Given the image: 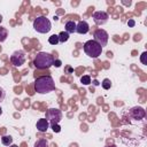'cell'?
<instances>
[{
	"label": "cell",
	"instance_id": "obj_3",
	"mask_svg": "<svg viewBox=\"0 0 147 147\" xmlns=\"http://www.w3.org/2000/svg\"><path fill=\"white\" fill-rule=\"evenodd\" d=\"M33 29L39 33H48L52 29L51 21L46 16H38L33 21Z\"/></svg>",
	"mask_w": 147,
	"mask_h": 147
},
{
	"label": "cell",
	"instance_id": "obj_8",
	"mask_svg": "<svg viewBox=\"0 0 147 147\" xmlns=\"http://www.w3.org/2000/svg\"><path fill=\"white\" fill-rule=\"evenodd\" d=\"M108 18H109V15L103 10H98V11H94V14H93V21L96 25L106 24Z\"/></svg>",
	"mask_w": 147,
	"mask_h": 147
},
{
	"label": "cell",
	"instance_id": "obj_26",
	"mask_svg": "<svg viewBox=\"0 0 147 147\" xmlns=\"http://www.w3.org/2000/svg\"><path fill=\"white\" fill-rule=\"evenodd\" d=\"M9 147H18V146H17V145H10Z\"/></svg>",
	"mask_w": 147,
	"mask_h": 147
},
{
	"label": "cell",
	"instance_id": "obj_6",
	"mask_svg": "<svg viewBox=\"0 0 147 147\" xmlns=\"http://www.w3.org/2000/svg\"><path fill=\"white\" fill-rule=\"evenodd\" d=\"M93 37H94L93 40L96 41L101 47H103V46L107 45V42H108V38H109L107 31H105L103 29H98L96 31H94Z\"/></svg>",
	"mask_w": 147,
	"mask_h": 147
},
{
	"label": "cell",
	"instance_id": "obj_20",
	"mask_svg": "<svg viewBox=\"0 0 147 147\" xmlns=\"http://www.w3.org/2000/svg\"><path fill=\"white\" fill-rule=\"evenodd\" d=\"M51 127H52V130L54 131V132H56V133H59L60 131H61V127H60V125L59 124H53V125H49Z\"/></svg>",
	"mask_w": 147,
	"mask_h": 147
},
{
	"label": "cell",
	"instance_id": "obj_25",
	"mask_svg": "<svg viewBox=\"0 0 147 147\" xmlns=\"http://www.w3.org/2000/svg\"><path fill=\"white\" fill-rule=\"evenodd\" d=\"M67 70H68V72H71V71H72V69H71L70 67H68V68H67Z\"/></svg>",
	"mask_w": 147,
	"mask_h": 147
},
{
	"label": "cell",
	"instance_id": "obj_17",
	"mask_svg": "<svg viewBox=\"0 0 147 147\" xmlns=\"http://www.w3.org/2000/svg\"><path fill=\"white\" fill-rule=\"evenodd\" d=\"M48 42L51 45H56L59 44V36L57 34H52L49 38H48Z\"/></svg>",
	"mask_w": 147,
	"mask_h": 147
},
{
	"label": "cell",
	"instance_id": "obj_4",
	"mask_svg": "<svg viewBox=\"0 0 147 147\" xmlns=\"http://www.w3.org/2000/svg\"><path fill=\"white\" fill-rule=\"evenodd\" d=\"M84 52L86 53L87 56L92 57V59H96L99 55H101L102 52V47L94 40H87L84 44Z\"/></svg>",
	"mask_w": 147,
	"mask_h": 147
},
{
	"label": "cell",
	"instance_id": "obj_18",
	"mask_svg": "<svg viewBox=\"0 0 147 147\" xmlns=\"http://www.w3.org/2000/svg\"><path fill=\"white\" fill-rule=\"evenodd\" d=\"M101 86H102L105 90H109V88L111 87V83H110V79H108V78H105V79L102 80V83H101Z\"/></svg>",
	"mask_w": 147,
	"mask_h": 147
},
{
	"label": "cell",
	"instance_id": "obj_5",
	"mask_svg": "<svg viewBox=\"0 0 147 147\" xmlns=\"http://www.w3.org/2000/svg\"><path fill=\"white\" fill-rule=\"evenodd\" d=\"M49 125H53V124H59L62 119V111L57 108H49L47 111H46V117H45Z\"/></svg>",
	"mask_w": 147,
	"mask_h": 147
},
{
	"label": "cell",
	"instance_id": "obj_11",
	"mask_svg": "<svg viewBox=\"0 0 147 147\" xmlns=\"http://www.w3.org/2000/svg\"><path fill=\"white\" fill-rule=\"evenodd\" d=\"M36 127L39 132H46L49 127V123L46 118H40V119H38L37 124H36Z\"/></svg>",
	"mask_w": 147,
	"mask_h": 147
},
{
	"label": "cell",
	"instance_id": "obj_14",
	"mask_svg": "<svg viewBox=\"0 0 147 147\" xmlns=\"http://www.w3.org/2000/svg\"><path fill=\"white\" fill-rule=\"evenodd\" d=\"M1 142H2V145H5V146H10V145L13 144V138H11V136H2V137H1Z\"/></svg>",
	"mask_w": 147,
	"mask_h": 147
},
{
	"label": "cell",
	"instance_id": "obj_10",
	"mask_svg": "<svg viewBox=\"0 0 147 147\" xmlns=\"http://www.w3.org/2000/svg\"><path fill=\"white\" fill-rule=\"evenodd\" d=\"M90 31V25L86 21H79L76 24V32L79 34H85Z\"/></svg>",
	"mask_w": 147,
	"mask_h": 147
},
{
	"label": "cell",
	"instance_id": "obj_22",
	"mask_svg": "<svg viewBox=\"0 0 147 147\" xmlns=\"http://www.w3.org/2000/svg\"><path fill=\"white\" fill-rule=\"evenodd\" d=\"M146 56H147V53H146V52H144V53L141 54V57H140V60H141V63H142V64H147Z\"/></svg>",
	"mask_w": 147,
	"mask_h": 147
},
{
	"label": "cell",
	"instance_id": "obj_15",
	"mask_svg": "<svg viewBox=\"0 0 147 147\" xmlns=\"http://www.w3.org/2000/svg\"><path fill=\"white\" fill-rule=\"evenodd\" d=\"M57 36H59V42H65L69 39V33L65 31L60 32V34H57Z\"/></svg>",
	"mask_w": 147,
	"mask_h": 147
},
{
	"label": "cell",
	"instance_id": "obj_27",
	"mask_svg": "<svg viewBox=\"0 0 147 147\" xmlns=\"http://www.w3.org/2000/svg\"><path fill=\"white\" fill-rule=\"evenodd\" d=\"M106 147H117V146H115V145H111V146H106Z\"/></svg>",
	"mask_w": 147,
	"mask_h": 147
},
{
	"label": "cell",
	"instance_id": "obj_7",
	"mask_svg": "<svg viewBox=\"0 0 147 147\" xmlns=\"http://www.w3.org/2000/svg\"><path fill=\"white\" fill-rule=\"evenodd\" d=\"M10 62L15 65V67H21L22 64H24L25 62V53L21 49L15 51L11 56H10Z\"/></svg>",
	"mask_w": 147,
	"mask_h": 147
},
{
	"label": "cell",
	"instance_id": "obj_12",
	"mask_svg": "<svg viewBox=\"0 0 147 147\" xmlns=\"http://www.w3.org/2000/svg\"><path fill=\"white\" fill-rule=\"evenodd\" d=\"M65 32H68V33L76 32V23L74 21H68L65 23Z\"/></svg>",
	"mask_w": 147,
	"mask_h": 147
},
{
	"label": "cell",
	"instance_id": "obj_29",
	"mask_svg": "<svg viewBox=\"0 0 147 147\" xmlns=\"http://www.w3.org/2000/svg\"><path fill=\"white\" fill-rule=\"evenodd\" d=\"M1 114H2V108L0 107V115H1Z\"/></svg>",
	"mask_w": 147,
	"mask_h": 147
},
{
	"label": "cell",
	"instance_id": "obj_19",
	"mask_svg": "<svg viewBox=\"0 0 147 147\" xmlns=\"http://www.w3.org/2000/svg\"><path fill=\"white\" fill-rule=\"evenodd\" d=\"M80 83H83L84 85H88L91 84V77L88 75H85L83 77H80Z\"/></svg>",
	"mask_w": 147,
	"mask_h": 147
},
{
	"label": "cell",
	"instance_id": "obj_1",
	"mask_svg": "<svg viewBox=\"0 0 147 147\" xmlns=\"http://www.w3.org/2000/svg\"><path fill=\"white\" fill-rule=\"evenodd\" d=\"M55 90L54 79L51 76H40L34 80V91L40 94H46Z\"/></svg>",
	"mask_w": 147,
	"mask_h": 147
},
{
	"label": "cell",
	"instance_id": "obj_23",
	"mask_svg": "<svg viewBox=\"0 0 147 147\" xmlns=\"http://www.w3.org/2000/svg\"><path fill=\"white\" fill-rule=\"evenodd\" d=\"M61 64H62L61 60H54V63H53V65H55L56 68H59V67H61Z\"/></svg>",
	"mask_w": 147,
	"mask_h": 147
},
{
	"label": "cell",
	"instance_id": "obj_2",
	"mask_svg": "<svg viewBox=\"0 0 147 147\" xmlns=\"http://www.w3.org/2000/svg\"><path fill=\"white\" fill-rule=\"evenodd\" d=\"M54 63V57L51 53L46 52H39L37 53L34 60H33V65L37 69H48L53 65Z\"/></svg>",
	"mask_w": 147,
	"mask_h": 147
},
{
	"label": "cell",
	"instance_id": "obj_28",
	"mask_svg": "<svg viewBox=\"0 0 147 147\" xmlns=\"http://www.w3.org/2000/svg\"><path fill=\"white\" fill-rule=\"evenodd\" d=\"M1 22H2V16L0 15V23H1Z\"/></svg>",
	"mask_w": 147,
	"mask_h": 147
},
{
	"label": "cell",
	"instance_id": "obj_9",
	"mask_svg": "<svg viewBox=\"0 0 147 147\" xmlns=\"http://www.w3.org/2000/svg\"><path fill=\"white\" fill-rule=\"evenodd\" d=\"M129 115L130 117H132L133 119H142L145 116H146V111L142 107H139V106H136L133 108H131L129 110Z\"/></svg>",
	"mask_w": 147,
	"mask_h": 147
},
{
	"label": "cell",
	"instance_id": "obj_24",
	"mask_svg": "<svg viewBox=\"0 0 147 147\" xmlns=\"http://www.w3.org/2000/svg\"><path fill=\"white\" fill-rule=\"evenodd\" d=\"M127 25H129V26H131V28H132V26H134V25H136L134 20H129V21H127Z\"/></svg>",
	"mask_w": 147,
	"mask_h": 147
},
{
	"label": "cell",
	"instance_id": "obj_21",
	"mask_svg": "<svg viewBox=\"0 0 147 147\" xmlns=\"http://www.w3.org/2000/svg\"><path fill=\"white\" fill-rule=\"evenodd\" d=\"M5 98H6V92H5V90L2 87H0V102L3 101Z\"/></svg>",
	"mask_w": 147,
	"mask_h": 147
},
{
	"label": "cell",
	"instance_id": "obj_16",
	"mask_svg": "<svg viewBox=\"0 0 147 147\" xmlns=\"http://www.w3.org/2000/svg\"><path fill=\"white\" fill-rule=\"evenodd\" d=\"M34 147H49V145H48V141L46 139H39L36 141Z\"/></svg>",
	"mask_w": 147,
	"mask_h": 147
},
{
	"label": "cell",
	"instance_id": "obj_13",
	"mask_svg": "<svg viewBox=\"0 0 147 147\" xmlns=\"http://www.w3.org/2000/svg\"><path fill=\"white\" fill-rule=\"evenodd\" d=\"M8 37V31L5 26H0V42H3Z\"/></svg>",
	"mask_w": 147,
	"mask_h": 147
}]
</instances>
